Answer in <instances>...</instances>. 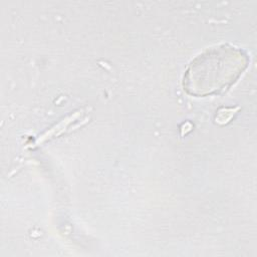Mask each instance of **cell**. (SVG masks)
<instances>
[{
    "mask_svg": "<svg viewBox=\"0 0 257 257\" xmlns=\"http://www.w3.org/2000/svg\"><path fill=\"white\" fill-rule=\"evenodd\" d=\"M249 57L241 48L220 44L207 48L188 65L183 76L184 90L193 96L219 94L238 80Z\"/></svg>",
    "mask_w": 257,
    "mask_h": 257,
    "instance_id": "cell-1",
    "label": "cell"
}]
</instances>
